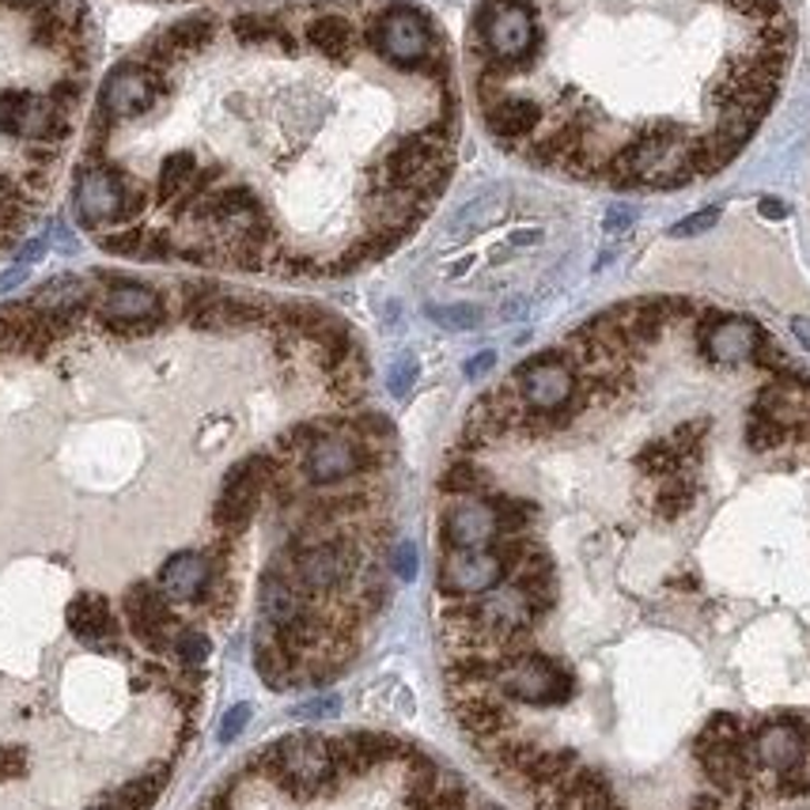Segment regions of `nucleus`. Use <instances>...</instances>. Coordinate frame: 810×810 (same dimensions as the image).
<instances>
[{
    "mask_svg": "<svg viewBox=\"0 0 810 810\" xmlns=\"http://www.w3.org/2000/svg\"><path fill=\"white\" fill-rule=\"evenodd\" d=\"M129 122L84 163L122 213L99 246L281 277H345L405 243L455 171L450 42L417 0L198 12L125 58Z\"/></svg>",
    "mask_w": 810,
    "mask_h": 810,
    "instance_id": "f257e3e1",
    "label": "nucleus"
},
{
    "mask_svg": "<svg viewBox=\"0 0 810 810\" xmlns=\"http://www.w3.org/2000/svg\"><path fill=\"white\" fill-rule=\"evenodd\" d=\"M788 0H477L466 77L504 152L618 193L731 168L780 99Z\"/></svg>",
    "mask_w": 810,
    "mask_h": 810,
    "instance_id": "f03ea898",
    "label": "nucleus"
},
{
    "mask_svg": "<svg viewBox=\"0 0 810 810\" xmlns=\"http://www.w3.org/2000/svg\"><path fill=\"white\" fill-rule=\"evenodd\" d=\"M246 772H262L265 780H273L288 799H326L337 796L345 784V772L334 758V742L322 735H288L277 739L273 747L257 750L246 761Z\"/></svg>",
    "mask_w": 810,
    "mask_h": 810,
    "instance_id": "7ed1b4c3",
    "label": "nucleus"
},
{
    "mask_svg": "<svg viewBox=\"0 0 810 810\" xmlns=\"http://www.w3.org/2000/svg\"><path fill=\"white\" fill-rule=\"evenodd\" d=\"M493 689L508 705L527 708H560L576 697V675L560 659L546 651L523 648L500 662L493 678Z\"/></svg>",
    "mask_w": 810,
    "mask_h": 810,
    "instance_id": "20e7f679",
    "label": "nucleus"
},
{
    "mask_svg": "<svg viewBox=\"0 0 810 810\" xmlns=\"http://www.w3.org/2000/svg\"><path fill=\"white\" fill-rule=\"evenodd\" d=\"M122 621L144 648L155 651V656H171V640H174V632L182 629L179 618H174L171 598L155 584H149V579H136V584L125 587Z\"/></svg>",
    "mask_w": 810,
    "mask_h": 810,
    "instance_id": "39448f33",
    "label": "nucleus"
},
{
    "mask_svg": "<svg viewBox=\"0 0 810 810\" xmlns=\"http://www.w3.org/2000/svg\"><path fill=\"white\" fill-rule=\"evenodd\" d=\"M504 584V565L493 549H439V598H474Z\"/></svg>",
    "mask_w": 810,
    "mask_h": 810,
    "instance_id": "423d86ee",
    "label": "nucleus"
},
{
    "mask_svg": "<svg viewBox=\"0 0 810 810\" xmlns=\"http://www.w3.org/2000/svg\"><path fill=\"white\" fill-rule=\"evenodd\" d=\"M496 538V515L482 496H447L439 512V549H489Z\"/></svg>",
    "mask_w": 810,
    "mask_h": 810,
    "instance_id": "0eeeda50",
    "label": "nucleus"
},
{
    "mask_svg": "<svg viewBox=\"0 0 810 810\" xmlns=\"http://www.w3.org/2000/svg\"><path fill=\"white\" fill-rule=\"evenodd\" d=\"M64 621H69V632L77 637L84 648L103 651V656H114L122 651V618L114 614L107 595H77L64 610Z\"/></svg>",
    "mask_w": 810,
    "mask_h": 810,
    "instance_id": "6e6552de",
    "label": "nucleus"
},
{
    "mask_svg": "<svg viewBox=\"0 0 810 810\" xmlns=\"http://www.w3.org/2000/svg\"><path fill=\"white\" fill-rule=\"evenodd\" d=\"M171 769H174L171 758L168 761H155L149 772H141V777L125 780L122 788H114V791H107V796H99L91 810H152L155 799H160V791L168 788Z\"/></svg>",
    "mask_w": 810,
    "mask_h": 810,
    "instance_id": "1a4fd4ad",
    "label": "nucleus"
},
{
    "mask_svg": "<svg viewBox=\"0 0 810 810\" xmlns=\"http://www.w3.org/2000/svg\"><path fill=\"white\" fill-rule=\"evenodd\" d=\"M254 670L270 689H296L300 682V662L281 648L273 637V625H257L254 632Z\"/></svg>",
    "mask_w": 810,
    "mask_h": 810,
    "instance_id": "9d476101",
    "label": "nucleus"
},
{
    "mask_svg": "<svg viewBox=\"0 0 810 810\" xmlns=\"http://www.w3.org/2000/svg\"><path fill=\"white\" fill-rule=\"evenodd\" d=\"M171 656L179 659V667L201 670L205 667V659L213 656V640H209V632L198 629V625H182L171 640Z\"/></svg>",
    "mask_w": 810,
    "mask_h": 810,
    "instance_id": "9b49d317",
    "label": "nucleus"
},
{
    "mask_svg": "<svg viewBox=\"0 0 810 810\" xmlns=\"http://www.w3.org/2000/svg\"><path fill=\"white\" fill-rule=\"evenodd\" d=\"M391 573L398 579H413L417 576V549L409 546V541H394L391 549Z\"/></svg>",
    "mask_w": 810,
    "mask_h": 810,
    "instance_id": "f8f14e48",
    "label": "nucleus"
},
{
    "mask_svg": "<svg viewBox=\"0 0 810 810\" xmlns=\"http://www.w3.org/2000/svg\"><path fill=\"white\" fill-rule=\"evenodd\" d=\"M246 723H251V705H235L220 723V742H235L246 731Z\"/></svg>",
    "mask_w": 810,
    "mask_h": 810,
    "instance_id": "ddd939ff",
    "label": "nucleus"
},
{
    "mask_svg": "<svg viewBox=\"0 0 810 810\" xmlns=\"http://www.w3.org/2000/svg\"><path fill=\"white\" fill-rule=\"evenodd\" d=\"M432 318H439L444 326H458V330H463V326H474V322L482 318V311H474V307H444V311L432 307Z\"/></svg>",
    "mask_w": 810,
    "mask_h": 810,
    "instance_id": "4468645a",
    "label": "nucleus"
},
{
    "mask_svg": "<svg viewBox=\"0 0 810 810\" xmlns=\"http://www.w3.org/2000/svg\"><path fill=\"white\" fill-rule=\"evenodd\" d=\"M413 375H417V361H413V356H402V361L394 364V372H391V391L405 394V391H409V383H413Z\"/></svg>",
    "mask_w": 810,
    "mask_h": 810,
    "instance_id": "2eb2a0df",
    "label": "nucleus"
},
{
    "mask_svg": "<svg viewBox=\"0 0 810 810\" xmlns=\"http://www.w3.org/2000/svg\"><path fill=\"white\" fill-rule=\"evenodd\" d=\"M337 708H342V701H337V697L330 693V697H315V701L300 705V708H296V716H307V720H318V716H337Z\"/></svg>",
    "mask_w": 810,
    "mask_h": 810,
    "instance_id": "dca6fc26",
    "label": "nucleus"
},
{
    "mask_svg": "<svg viewBox=\"0 0 810 810\" xmlns=\"http://www.w3.org/2000/svg\"><path fill=\"white\" fill-rule=\"evenodd\" d=\"M27 769L23 747H0V777H20Z\"/></svg>",
    "mask_w": 810,
    "mask_h": 810,
    "instance_id": "f3484780",
    "label": "nucleus"
},
{
    "mask_svg": "<svg viewBox=\"0 0 810 810\" xmlns=\"http://www.w3.org/2000/svg\"><path fill=\"white\" fill-rule=\"evenodd\" d=\"M489 367H493V353H482V356H477V361H469V364H466V375H469V379H477V375H485V372H489Z\"/></svg>",
    "mask_w": 810,
    "mask_h": 810,
    "instance_id": "a211bd4d",
    "label": "nucleus"
}]
</instances>
